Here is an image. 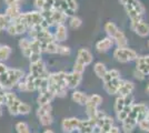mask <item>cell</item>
Segmentation results:
<instances>
[{
	"label": "cell",
	"mask_w": 149,
	"mask_h": 133,
	"mask_svg": "<svg viewBox=\"0 0 149 133\" xmlns=\"http://www.w3.org/2000/svg\"><path fill=\"white\" fill-rule=\"evenodd\" d=\"M55 6V0H45V7L42 11H51L54 10Z\"/></svg>",
	"instance_id": "60d3db41"
},
{
	"label": "cell",
	"mask_w": 149,
	"mask_h": 133,
	"mask_svg": "<svg viewBox=\"0 0 149 133\" xmlns=\"http://www.w3.org/2000/svg\"><path fill=\"white\" fill-rule=\"evenodd\" d=\"M21 13L22 12H21L20 5H13V6L7 7L6 11H5V14L10 19V21H13L15 19H17Z\"/></svg>",
	"instance_id": "ffe728a7"
},
{
	"label": "cell",
	"mask_w": 149,
	"mask_h": 133,
	"mask_svg": "<svg viewBox=\"0 0 149 133\" xmlns=\"http://www.w3.org/2000/svg\"><path fill=\"white\" fill-rule=\"evenodd\" d=\"M11 23L10 19L7 17L5 13H0V30H5L8 28V25Z\"/></svg>",
	"instance_id": "836d02e7"
},
{
	"label": "cell",
	"mask_w": 149,
	"mask_h": 133,
	"mask_svg": "<svg viewBox=\"0 0 149 133\" xmlns=\"http://www.w3.org/2000/svg\"><path fill=\"white\" fill-rule=\"evenodd\" d=\"M115 41L109 37H106V38L99 40L97 43H96V50L100 52V53H105L107 51H109L113 47Z\"/></svg>",
	"instance_id": "4fadbf2b"
},
{
	"label": "cell",
	"mask_w": 149,
	"mask_h": 133,
	"mask_svg": "<svg viewBox=\"0 0 149 133\" xmlns=\"http://www.w3.org/2000/svg\"><path fill=\"white\" fill-rule=\"evenodd\" d=\"M0 47H1V44H0Z\"/></svg>",
	"instance_id": "6f0895ef"
},
{
	"label": "cell",
	"mask_w": 149,
	"mask_h": 133,
	"mask_svg": "<svg viewBox=\"0 0 149 133\" xmlns=\"http://www.w3.org/2000/svg\"><path fill=\"white\" fill-rule=\"evenodd\" d=\"M81 25H82V20L78 17V16H72V17H70L69 18V25H70V28H72V29H78V28H80Z\"/></svg>",
	"instance_id": "f546056e"
},
{
	"label": "cell",
	"mask_w": 149,
	"mask_h": 133,
	"mask_svg": "<svg viewBox=\"0 0 149 133\" xmlns=\"http://www.w3.org/2000/svg\"><path fill=\"white\" fill-rule=\"evenodd\" d=\"M130 28L139 37L145 38V37L149 36V23H147L143 20L139 21V22H130Z\"/></svg>",
	"instance_id": "ba28073f"
},
{
	"label": "cell",
	"mask_w": 149,
	"mask_h": 133,
	"mask_svg": "<svg viewBox=\"0 0 149 133\" xmlns=\"http://www.w3.org/2000/svg\"><path fill=\"white\" fill-rule=\"evenodd\" d=\"M49 90L52 91L56 96L63 98L67 94V72L58 71L50 73L49 78Z\"/></svg>",
	"instance_id": "6da1fadb"
},
{
	"label": "cell",
	"mask_w": 149,
	"mask_h": 133,
	"mask_svg": "<svg viewBox=\"0 0 149 133\" xmlns=\"http://www.w3.org/2000/svg\"><path fill=\"white\" fill-rule=\"evenodd\" d=\"M55 38L57 42H63L68 38V30L67 27L65 25H59L56 27V31H55Z\"/></svg>",
	"instance_id": "ac0fdd59"
},
{
	"label": "cell",
	"mask_w": 149,
	"mask_h": 133,
	"mask_svg": "<svg viewBox=\"0 0 149 133\" xmlns=\"http://www.w3.org/2000/svg\"><path fill=\"white\" fill-rule=\"evenodd\" d=\"M16 132L17 133H30V129H29V125L26 123V122H22L20 121L16 124Z\"/></svg>",
	"instance_id": "1f68e13d"
},
{
	"label": "cell",
	"mask_w": 149,
	"mask_h": 133,
	"mask_svg": "<svg viewBox=\"0 0 149 133\" xmlns=\"http://www.w3.org/2000/svg\"><path fill=\"white\" fill-rule=\"evenodd\" d=\"M38 120H39V123L42 127H49V125L52 124V122H54V118H52V114L49 113V114H46V115H42V116H39Z\"/></svg>",
	"instance_id": "83f0119b"
},
{
	"label": "cell",
	"mask_w": 149,
	"mask_h": 133,
	"mask_svg": "<svg viewBox=\"0 0 149 133\" xmlns=\"http://www.w3.org/2000/svg\"><path fill=\"white\" fill-rule=\"evenodd\" d=\"M25 82L27 84V90H28V92H33V91H36L37 89H36V84H35V76H31L30 73L28 74V76H25Z\"/></svg>",
	"instance_id": "4316f807"
},
{
	"label": "cell",
	"mask_w": 149,
	"mask_h": 133,
	"mask_svg": "<svg viewBox=\"0 0 149 133\" xmlns=\"http://www.w3.org/2000/svg\"><path fill=\"white\" fill-rule=\"evenodd\" d=\"M147 45H148V48H149V40H148V42H147Z\"/></svg>",
	"instance_id": "9f6ffc18"
},
{
	"label": "cell",
	"mask_w": 149,
	"mask_h": 133,
	"mask_svg": "<svg viewBox=\"0 0 149 133\" xmlns=\"http://www.w3.org/2000/svg\"><path fill=\"white\" fill-rule=\"evenodd\" d=\"M17 1H18V3L20 5V2H21V1H24V0H17Z\"/></svg>",
	"instance_id": "11a10c76"
},
{
	"label": "cell",
	"mask_w": 149,
	"mask_h": 133,
	"mask_svg": "<svg viewBox=\"0 0 149 133\" xmlns=\"http://www.w3.org/2000/svg\"><path fill=\"white\" fill-rule=\"evenodd\" d=\"M134 90H135V83L129 80H124V83L118 92V96H124V98L128 96L132 93Z\"/></svg>",
	"instance_id": "e0dca14e"
},
{
	"label": "cell",
	"mask_w": 149,
	"mask_h": 133,
	"mask_svg": "<svg viewBox=\"0 0 149 133\" xmlns=\"http://www.w3.org/2000/svg\"><path fill=\"white\" fill-rule=\"evenodd\" d=\"M124 8L131 22H139V21L143 20L146 9L139 0H132L130 2H128L127 5H125Z\"/></svg>",
	"instance_id": "277c9868"
},
{
	"label": "cell",
	"mask_w": 149,
	"mask_h": 133,
	"mask_svg": "<svg viewBox=\"0 0 149 133\" xmlns=\"http://www.w3.org/2000/svg\"><path fill=\"white\" fill-rule=\"evenodd\" d=\"M134 76L136 78L137 80H139V81H143V80H145V78H146V76L143 74V72H140V71H138V70H135L134 71Z\"/></svg>",
	"instance_id": "bcb514c9"
},
{
	"label": "cell",
	"mask_w": 149,
	"mask_h": 133,
	"mask_svg": "<svg viewBox=\"0 0 149 133\" xmlns=\"http://www.w3.org/2000/svg\"><path fill=\"white\" fill-rule=\"evenodd\" d=\"M130 1H132V0H119L120 5H123V6H125V5H127V3H128V2H130Z\"/></svg>",
	"instance_id": "f907efd6"
},
{
	"label": "cell",
	"mask_w": 149,
	"mask_h": 133,
	"mask_svg": "<svg viewBox=\"0 0 149 133\" xmlns=\"http://www.w3.org/2000/svg\"><path fill=\"white\" fill-rule=\"evenodd\" d=\"M85 68H86V65H85V64L81 63L80 61H78V60H76V61H74V69H72V71L79 72V73H84V71H85Z\"/></svg>",
	"instance_id": "f35d334b"
},
{
	"label": "cell",
	"mask_w": 149,
	"mask_h": 133,
	"mask_svg": "<svg viewBox=\"0 0 149 133\" xmlns=\"http://www.w3.org/2000/svg\"><path fill=\"white\" fill-rule=\"evenodd\" d=\"M107 67H106L105 63H102V62H96L95 65H93V72H95V74L98 76L99 79H104V76H106V73H107Z\"/></svg>",
	"instance_id": "603a6c76"
},
{
	"label": "cell",
	"mask_w": 149,
	"mask_h": 133,
	"mask_svg": "<svg viewBox=\"0 0 149 133\" xmlns=\"http://www.w3.org/2000/svg\"><path fill=\"white\" fill-rule=\"evenodd\" d=\"M121 123H123V130H124L125 133H131L135 130V127L138 125L137 121L134 120L130 116H128V118H127L124 122H121Z\"/></svg>",
	"instance_id": "7402d4cb"
},
{
	"label": "cell",
	"mask_w": 149,
	"mask_h": 133,
	"mask_svg": "<svg viewBox=\"0 0 149 133\" xmlns=\"http://www.w3.org/2000/svg\"><path fill=\"white\" fill-rule=\"evenodd\" d=\"M42 133H55V132H54V131H52L51 129H47V130H45V131Z\"/></svg>",
	"instance_id": "816d5d0a"
},
{
	"label": "cell",
	"mask_w": 149,
	"mask_h": 133,
	"mask_svg": "<svg viewBox=\"0 0 149 133\" xmlns=\"http://www.w3.org/2000/svg\"><path fill=\"white\" fill-rule=\"evenodd\" d=\"M22 101H20V100H17V101L15 102L13 104H11L10 107H8V111H9V113L13 115V116H16V115H19V105H20V103Z\"/></svg>",
	"instance_id": "e575fe53"
},
{
	"label": "cell",
	"mask_w": 149,
	"mask_h": 133,
	"mask_svg": "<svg viewBox=\"0 0 149 133\" xmlns=\"http://www.w3.org/2000/svg\"><path fill=\"white\" fill-rule=\"evenodd\" d=\"M71 99H72V101L76 102L77 104L86 105L88 100H89V95H87L85 92H82V91L74 90V92H72V94H71Z\"/></svg>",
	"instance_id": "d6986e66"
},
{
	"label": "cell",
	"mask_w": 149,
	"mask_h": 133,
	"mask_svg": "<svg viewBox=\"0 0 149 133\" xmlns=\"http://www.w3.org/2000/svg\"><path fill=\"white\" fill-rule=\"evenodd\" d=\"M104 29H105L106 33L108 34V37L115 41V43L117 44L118 48H124V47L128 45V39L126 37V34L119 29L116 23L108 21V22H106Z\"/></svg>",
	"instance_id": "3957f363"
},
{
	"label": "cell",
	"mask_w": 149,
	"mask_h": 133,
	"mask_svg": "<svg viewBox=\"0 0 149 133\" xmlns=\"http://www.w3.org/2000/svg\"><path fill=\"white\" fill-rule=\"evenodd\" d=\"M136 69L143 72L145 76H149V54L138 57L136 60Z\"/></svg>",
	"instance_id": "8fae6325"
},
{
	"label": "cell",
	"mask_w": 149,
	"mask_h": 133,
	"mask_svg": "<svg viewBox=\"0 0 149 133\" xmlns=\"http://www.w3.org/2000/svg\"><path fill=\"white\" fill-rule=\"evenodd\" d=\"M113 109H115V112L118 113L120 111H123L125 109V98L124 96H118L115 101V105H113Z\"/></svg>",
	"instance_id": "4dcf8cb0"
},
{
	"label": "cell",
	"mask_w": 149,
	"mask_h": 133,
	"mask_svg": "<svg viewBox=\"0 0 149 133\" xmlns=\"http://www.w3.org/2000/svg\"><path fill=\"white\" fill-rule=\"evenodd\" d=\"M67 16L62 11H58V10H52L51 13V27L52 25H65L66 20H67Z\"/></svg>",
	"instance_id": "2e32d148"
},
{
	"label": "cell",
	"mask_w": 149,
	"mask_h": 133,
	"mask_svg": "<svg viewBox=\"0 0 149 133\" xmlns=\"http://www.w3.org/2000/svg\"><path fill=\"white\" fill-rule=\"evenodd\" d=\"M88 101L90 102V103H93V104H95L96 107H99L100 104L102 103V98L99 94H93L89 95V100Z\"/></svg>",
	"instance_id": "74e56055"
},
{
	"label": "cell",
	"mask_w": 149,
	"mask_h": 133,
	"mask_svg": "<svg viewBox=\"0 0 149 133\" xmlns=\"http://www.w3.org/2000/svg\"><path fill=\"white\" fill-rule=\"evenodd\" d=\"M8 70H9V68L5 64V62H0V76L8 72Z\"/></svg>",
	"instance_id": "7dc6e473"
},
{
	"label": "cell",
	"mask_w": 149,
	"mask_h": 133,
	"mask_svg": "<svg viewBox=\"0 0 149 133\" xmlns=\"http://www.w3.org/2000/svg\"><path fill=\"white\" fill-rule=\"evenodd\" d=\"M138 53L135 50H132L128 47H124V48H118L115 49L113 51V58L120 62V63H127V62H131V61H136L138 59Z\"/></svg>",
	"instance_id": "5b68a950"
},
{
	"label": "cell",
	"mask_w": 149,
	"mask_h": 133,
	"mask_svg": "<svg viewBox=\"0 0 149 133\" xmlns=\"http://www.w3.org/2000/svg\"><path fill=\"white\" fill-rule=\"evenodd\" d=\"M76 60L80 61L81 63H84L86 67L89 65V64L93 62V53L88 49H85V48H81L78 50V53H77V58Z\"/></svg>",
	"instance_id": "7c38bea8"
},
{
	"label": "cell",
	"mask_w": 149,
	"mask_h": 133,
	"mask_svg": "<svg viewBox=\"0 0 149 133\" xmlns=\"http://www.w3.org/2000/svg\"><path fill=\"white\" fill-rule=\"evenodd\" d=\"M146 91H147V93H149V82L147 84V87H146Z\"/></svg>",
	"instance_id": "db71d44e"
},
{
	"label": "cell",
	"mask_w": 149,
	"mask_h": 133,
	"mask_svg": "<svg viewBox=\"0 0 149 133\" xmlns=\"http://www.w3.org/2000/svg\"><path fill=\"white\" fill-rule=\"evenodd\" d=\"M30 48L32 53H42L41 47H40V41L37 40V39H31Z\"/></svg>",
	"instance_id": "d6a6232c"
},
{
	"label": "cell",
	"mask_w": 149,
	"mask_h": 133,
	"mask_svg": "<svg viewBox=\"0 0 149 133\" xmlns=\"http://www.w3.org/2000/svg\"><path fill=\"white\" fill-rule=\"evenodd\" d=\"M123 83H124V80H121L120 78H118V79H115V80H112V81L104 83V89H105V91L108 94H110V95L118 94L119 90L121 88Z\"/></svg>",
	"instance_id": "30bf717a"
},
{
	"label": "cell",
	"mask_w": 149,
	"mask_h": 133,
	"mask_svg": "<svg viewBox=\"0 0 149 133\" xmlns=\"http://www.w3.org/2000/svg\"><path fill=\"white\" fill-rule=\"evenodd\" d=\"M70 48L67 47V45H62V44H59V49H58V54L60 56H69L70 54Z\"/></svg>",
	"instance_id": "ab89813d"
},
{
	"label": "cell",
	"mask_w": 149,
	"mask_h": 133,
	"mask_svg": "<svg viewBox=\"0 0 149 133\" xmlns=\"http://www.w3.org/2000/svg\"><path fill=\"white\" fill-rule=\"evenodd\" d=\"M31 111V107L26 103V102H21L20 105H19V115H27L29 114Z\"/></svg>",
	"instance_id": "8d00e7d4"
},
{
	"label": "cell",
	"mask_w": 149,
	"mask_h": 133,
	"mask_svg": "<svg viewBox=\"0 0 149 133\" xmlns=\"http://www.w3.org/2000/svg\"><path fill=\"white\" fill-rule=\"evenodd\" d=\"M52 111V107L51 104H45V105H39V108L37 110V116H42V115H46V114L51 113Z\"/></svg>",
	"instance_id": "f1b7e54d"
},
{
	"label": "cell",
	"mask_w": 149,
	"mask_h": 133,
	"mask_svg": "<svg viewBox=\"0 0 149 133\" xmlns=\"http://www.w3.org/2000/svg\"><path fill=\"white\" fill-rule=\"evenodd\" d=\"M11 52H13V49L9 45L1 44V47H0V62H5L6 60H8Z\"/></svg>",
	"instance_id": "cb8c5ba5"
},
{
	"label": "cell",
	"mask_w": 149,
	"mask_h": 133,
	"mask_svg": "<svg viewBox=\"0 0 149 133\" xmlns=\"http://www.w3.org/2000/svg\"><path fill=\"white\" fill-rule=\"evenodd\" d=\"M30 42L31 40L27 38H21L19 40V48H20V50H21V53H22V56L26 58H30L31 56V48H30Z\"/></svg>",
	"instance_id": "44dd1931"
},
{
	"label": "cell",
	"mask_w": 149,
	"mask_h": 133,
	"mask_svg": "<svg viewBox=\"0 0 149 133\" xmlns=\"http://www.w3.org/2000/svg\"><path fill=\"white\" fill-rule=\"evenodd\" d=\"M29 60H30V63H35V62H38V61H41V53H31Z\"/></svg>",
	"instance_id": "7bdbcfd3"
},
{
	"label": "cell",
	"mask_w": 149,
	"mask_h": 133,
	"mask_svg": "<svg viewBox=\"0 0 149 133\" xmlns=\"http://www.w3.org/2000/svg\"><path fill=\"white\" fill-rule=\"evenodd\" d=\"M108 133H120V129L117 127H112L111 130H110Z\"/></svg>",
	"instance_id": "681fc988"
},
{
	"label": "cell",
	"mask_w": 149,
	"mask_h": 133,
	"mask_svg": "<svg viewBox=\"0 0 149 133\" xmlns=\"http://www.w3.org/2000/svg\"><path fill=\"white\" fill-rule=\"evenodd\" d=\"M29 73L35 78H49L50 72L46 68L44 61H38L35 63H30L29 65Z\"/></svg>",
	"instance_id": "8992f818"
},
{
	"label": "cell",
	"mask_w": 149,
	"mask_h": 133,
	"mask_svg": "<svg viewBox=\"0 0 149 133\" xmlns=\"http://www.w3.org/2000/svg\"><path fill=\"white\" fill-rule=\"evenodd\" d=\"M58 49H59L58 42H57V41H52V42H50V43L47 45L46 52H47V53H50V54H56V53H58Z\"/></svg>",
	"instance_id": "d590c367"
},
{
	"label": "cell",
	"mask_w": 149,
	"mask_h": 133,
	"mask_svg": "<svg viewBox=\"0 0 149 133\" xmlns=\"http://www.w3.org/2000/svg\"><path fill=\"white\" fill-rule=\"evenodd\" d=\"M25 71L21 69H9L8 72L0 76V84L5 90H11L13 87H17L22 79H25Z\"/></svg>",
	"instance_id": "7a4b0ae2"
},
{
	"label": "cell",
	"mask_w": 149,
	"mask_h": 133,
	"mask_svg": "<svg viewBox=\"0 0 149 133\" xmlns=\"http://www.w3.org/2000/svg\"><path fill=\"white\" fill-rule=\"evenodd\" d=\"M80 121V119H77V118H65L61 121V130L65 133H71L74 131H78Z\"/></svg>",
	"instance_id": "52a82bcc"
},
{
	"label": "cell",
	"mask_w": 149,
	"mask_h": 133,
	"mask_svg": "<svg viewBox=\"0 0 149 133\" xmlns=\"http://www.w3.org/2000/svg\"><path fill=\"white\" fill-rule=\"evenodd\" d=\"M29 30V28L26 25L22 23H13L11 22L7 28V32L10 36H19V34H24Z\"/></svg>",
	"instance_id": "5bb4252c"
},
{
	"label": "cell",
	"mask_w": 149,
	"mask_h": 133,
	"mask_svg": "<svg viewBox=\"0 0 149 133\" xmlns=\"http://www.w3.org/2000/svg\"><path fill=\"white\" fill-rule=\"evenodd\" d=\"M118 78H120V72H119V70H117V69L108 70L107 73H106V76H104V79H102V83H107V82H109V81L115 80V79H118Z\"/></svg>",
	"instance_id": "d4e9b609"
},
{
	"label": "cell",
	"mask_w": 149,
	"mask_h": 133,
	"mask_svg": "<svg viewBox=\"0 0 149 133\" xmlns=\"http://www.w3.org/2000/svg\"><path fill=\"white\" fill-rule=\"evenodd\" d=\"M5 3L7 5V7L13 6V5H19L17 0H5Z\"/></svg>",
	"instance_id": "c3c4849f"
},
{
	"label": "cell",
	"mask_w": 149,
	"mask_h": 133,
	"mask_svg": "<svg viewBox=\"0 0 149 133\" xmlns=\"http://www.w3.org/2000/svg\"><path fill=\"white\" fill-rule=\"evenodd\" d=\"M138 125H139V127H140L143 131H147V132H149V121L147 120V119L141 121V122H139Z\"/></svg>",
	"instance_id": "ee69618b"
},
{
	"label": "cell",
	"mask_w": 149,
	"mask_h": 133,
	"mask_svg": "<svg viewBox=\"0 0 149 133\" xmlns=\"http://www.w3.org/2000/svg\"><path fill=\"white\" fill-rule=\"evenodd\" d=\"M82 81V73L71 71L67 73V88L70 90H74L77 87H79V84Z\"/></svg>",
	"instance_id": "9c48e42d"
},
{
	"label": "cell",
	"mask_w": 149,
	"mask_h": 133,
	"mask_svg": "<svg viewBox=\"0 0 149 133\" xmlns=\"http://www.w3.org/2000/svg\"><path fill=\"white\" fill-rule=\"evenodd\" d=\"M33 5L38 11H42L45 7V0H33Z\"/></svg>",
	"instance_id": "b9f144b4"
},
{
	"label": "cell",
	"mask_w": 149,
	"mask_h": 133,
	"mask_svg": "<svg viewBox=\"0 0 149 133\" xmlns=\"http://www.w3.org/2000/svg\"><path fill=\"white\" fill-rule=\"evenodd\" d=\"M17 89H18L19 91H21V92H28V90H27V84H26V82H25V79H22V80L17 84Z\"/></svg>",
	"instance_id": "f6af8a7d"
},
{
	"label": "cell",
	"mask_w": 149,
	"mask_h": 133,
	"mask_svg": "<svg viewBox=\"0 0 149 133\" xmlns=\"http://www.w3.org/2000/svg\"><path fill=\"white\" fill-rule=\"evenodd\" d=\"M2 114H3V111H2V104H0V118L2 116Z\"/></svg>",
	"instance_id": "f5cc1de1"
},
{
	"label": "cell",
	"mask_w": 149,
	"mask_h": 133,
	"mask_svg": "<svg viewBox=\"0 0 149 133\" xmlns=\"http://www.w3.org/2000/svg\"><path fill=\"white\" fill-rule=\"evenodd\" d=\"M56 98L55 93L52 91H45L42 93H39L37 98V103L38 105H45V104H50V102L52 101Z\"/></svg>",
	"instance_id": "9a60e30c"
},
{
	"label": "cell",
	"mask_w": 149,
	"mask_h": 133,
	"mask_svg": "<svg viewBox=\"0 0 149 133\" xmlns=\"http://www.w3.org/2000/svg\"><path fill=\"white\" fill-rule=\"evenodd\" d=\"M18 100V96L16 95L15 92L10 91V90H7L6 91V99H5V105L7 108L10 107L11 104H13L15 102Z\"/></svg>",
	"instance_id": "484cf974"
}]
</instances>
